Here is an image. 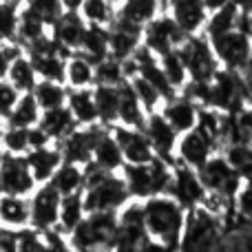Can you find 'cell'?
Listing matches in <instances>:
<instances>
[{
	"instance_id": "cell-1",
	"label": "cell",
	"mask_w": 252,
	"mask_h": 252,
	"mask_svg": "<svg viewBox=\"0 0 252 252\" xmlns=\"http://www.w3.org/2000/svg\"><path fill=\"white\" fill-rule=\"evenodd\" d=\"M82 204L84 213H118L130 201L120 173H106L95 164L82 168Z\"/></svg>"
},
{
	"instance_id": "cell-2",
	"label": "cell",
	"mask_w": 252,
	"mask_h": 252,
	"mask_svg": "<svg viewBox=\"0 0 252 252\" xmlns=\"http://www.w3.org/2000/svg\"><path fill=\"white\" fill-rule=\"evenodd\" d=\"M144 208V232L151 241L166 246L173 252L179 248V239L186 223V213L170 197L157 195L142 201Z\"/></svg>"
},
{
	"instance_id": "cell-3",
	"label": "cell",
	"mask_w": 252,
	"mask_h": 252,
	"mask_svg": "<svg viewBox=\"0 0 252 252\" xmlns=\"http://www.w3.org/2000/svg\"><path fill=\"white\" fill-rule=\"evenodd\" d=\"M118 228V213H89L66 235L69 250L109 252L111 239Z\"/></svg>"
},
{
	"instance_id": "cell-4",
	"label": "cell",
	"mask_w": 252,
	"mask_h": 252,
	"mask_svg": "<svg viewBox=\"0 0 252 252\" xmlns=\"http://www.w3.org/2000/svg\"><path fill=\"white\" fill-rule=\"evenodd\" d=\"M223 237V223L210 210L195 208L186 213V223L177 252H215Z\"/></svg>"
},
{
	"instance_id": "cell-5",
	"label": "cell",
	"mask_w": 252,
	"mask_h": 252,
	"mask_svg": "<svg viewBox=\"0 0 252 252\" xmlns=\"http://www.w3.org/2000/svg\"><path fill=\"white\" fill-rule=\"evenodd\" d=\"M175 51L186 66L188 82H213L215 80L219 71V62L204 35L186 38Z\"/></svg>"
},
{
	"instance_id": "cell-6",
	"label": "cell",
	"mask_w": 252,
	"mask_h": 252,
	"mask_svg": "<svg viewBox=\"0 0 252 252\" xmlns=\"http://www.w3.org/2000/svg\"><path fill=\"white\" fill-rule=\"evenodd\" d=\"M210 109L221 115H239L246 109L244 78L235 71L219 69L210 82Z\"/></svg>"
},
{
	"instance_id": "cell-7",
	"label": "cell",
	"mask_w": 252,
	"mask_h": 252,
	"mask_svg": "<svg viewBox=\"0 0 252 252\" xmlns=\"http://www.w3.org/2000/svg\"><path fill=\"white\" fill-rule=\"evenodd\" d=\"M164 195L170 197L184 213H190V210L204 206L208 192H206L204 186H201L197 170H190L182 164H175L173 175H170V182H168V188H166Z\"/></svg>"
},
{
	"instance_id": "cell-8",
	"label": "cell",
	"mask_w": 252,
	"mask_h": 252,
	"mask_svg": "<svg viewBox=\"0 0 252 252\" xmlns=\"http://www.w3.org/2000/svg\"><path fill=\"white\" fill-rule=\"evenodd\" d=\"M208 44L219 62V69L235 71V73H244L246 71L252 53V44L244 31L239 29L228 31V33L219 35V38L208 40Z\"/></svg>"
},
{
	"instance_id": "cell-9",
	"label": "cell",
	"mask_w": 252,
	"mask_h": 252,
	"mask_svg": "<svg viewBox=\"0 0 252 252\" xmlns=\"http://www.w3.org/2000/svg\"><path fill=\"white\" fill-rule=\"evenodd\" d=\"M184 40H186V35L177 29V25L170 20V16L164 9H161L159 16L148 22L142 31V47L146 49L151 56H155L157 60H159L161 56H166V53L175 51Z\"/></svg>"
},
{
	"instance_id": "cell-10",
	"label": "cell",
	"mask_w": 252,
	"mask_h": 252,
	"mask_svg": "<svg viewBox=\"0 0 252 252\" xmlns=\"http://www.w3.org/2000/svg\"><path fill=\"white\" fill-rule=\"evenodd\" d=\"M217 142L204 133L201 128H192L190 133L182 135L177 139V148H175V164H182L190 170H199L213 155H217Z\"/></svg>"
},
{
	"instance_id": "cell-11",
	"label": "cell",
	"mask_w": 252,
	"mask_h": 252,
	"mask_svg": "<svg viewBox=\"0 0 252 252\" xmlns=\"http://www.w3.org/2000/svg\"><path fill=\"white\" fill-rule=\"evenodd\" d=\"M62 197L49 184L38 186L29 195V228L40 235L58 228V213H60Z\"/></svg>"
},
{
	"instance_id": "cell-12",
	"label": "cell",
	"mask_w": 252,
	"mask_h": 252,
	"mask_svg": "<svg viewBox=\"0 0 252 252\" xmlns=\"http://www.w3.org/2000/svg\"><path fill=\"white\" fill-rule=\"evenodd\" d=\"M102 126H84V128H75L62 139L60 144H56L58 151L62 155L64 164H73L84 168L87 164H91L93 159V146L97 142V135H100Z\"/></svg>"
},
{
	"instance_id": "cell-13",
	"label": "cell",
	"mask_w": 252,
	"mask_h": 252,
	"mask_svg": "<svg viewBox=\"0 0 252 252\" xmlns=\"http://www.w3.org/2000/svg\"><path fill=\"white\" fill-rule=\"evenodd\" d=\"M35 188L38 186L31 177L25 157L4 155L2 164H0V195L29 197Z\"/></svg>"
},
{
	"instance_id": "cell-14",
	"label": "cell",
	"mask_w": 252,
	"mask_h": 252,
	"mask_svg": "<svg viewBox=\"0 0 252 252\" xmlns=\"http://www.w3.org/2000/svg\"><path fill=\"white\" fill-rule=\"evenodd\" d=\"M144 137L151 144V151L157 159L175 166V148H177V133L166 124V120L159 113H153L146 118V124L142 128Z\"/></svg>"
},
{
	"instance_id": "cell-15",
	"label": "cell",
	"mask_w": 252,
	"mask_h": 252,
	"mask_svg": "<svg viewBox=\"0 0 252 252\" xmlns=\"http://www.w3.org/2000/svg\"><path fill=\"white\" fill-rule=\"evenodd\" d=\"M161 9L170 16V20L177 25L186 38L192 35H201L204 25L208 20V11H206L204 2H190V0H177V2H161Z\"/></svg>"
},
{
	"instance_id": "cell-16",
	"label": "cell",
	"mask_w": 252,
	"mask_h": 252,
	"mask_svg": "<svg viewBox=\"0 0 252 252\" xmlns=\"http://www.w3.org/2000/svg\"><path fill=\"white\" fill-rule=\"evenodd\" d=\"M111 135L118 142L120 153L124 157V164L128 166H146L153 159V151L148 139L144 137L142 130H133V128H124V126H111Z\"/></svg>"
},
{
	"instance_id": "cell-17",
	"label": "cell",
	"mask_w": 252,
	"mask_h": 252,
	"mask_svg": "<svg viewBox=\"0 0 252 252\" xmlns=\"http://www.w3.org/2000/svg\"><path fill=\"white\" fill-rule=\"evenodd\" d=\"M133 62H135V69H137V78H142L146 84H151L157 91V95L161 97V102H168V100H173L175 95H179L168 84V80H166L164 71H161V66H159V60H157L155 56H151L144 47H139L137 51H135Z\"/></svg>"
},
{
	"instance_id": "cell-18",
	"label": "cell",
	"mask_w": 252,
	"mask_h": 252,
	"mask_svg": "<svg viewBox=\"0 0 252 252\" xmlns=\"http://www.w3.org/2000/svg\"><path fill=\"white\" fill-rule=\"evenodd\" d=\"M84 31H87V22L82 20V16H80V13L64 11L56 20V25L49 29V35H51V40L62 49V51L73 56V53H78V49H80V42H82V38H84Z\"/></svg>"
},
{
	"instance_id": "cell-19",
	"label": "cell",
	"mask_w": 252,
	"mask_h": 252,
	"mask_svg": "<svg viewBox=\"0 0 252 252\" xmlns=\"http://www.w3.org/2000/svg\"><path fill=\"white\" fill-rule=\"evenodd\" d=\"M159 115L166 120V124L177 133V137L190 133L197 126V115H199V109H197L192 102H188L186 97L175 95L173 100L164 102L159 109Z\"/></svg>"
},
{
	"instance_id": "cell-20",
	"label": "cell",
	"mask_w": 252,
	"mask_h": 252,
	"mask_svg": "<svg viewBox=\"0 0 252 252\" xmlns=\"http://www.w3.org/2000/svg\"><path fill=\"white\" fill-rule=\"evenodd\" d=\"M142 31L135 27L122 25V22H111L109 27V58L118 62H126L135 56L139 47H142Z\"/></svg>"
},
{
	"instance_id": "cell-21",
	"label": "cell",
	"mask_w": 252,
	"mask_h": 252,
	"mask_svg": "<svg viewBox=\"0 0 252 252\" xmlns=\"http://www.w3.org/2000/svg\"><path fill=\"white\" fill-rule=\"evenodd\" d=\"M25 161H27V166H29V173H31V177H33L35 186H44V184L51 182L53 173L60 168L62 155L56 144H51V146L29 151L25 155Z\"/></svg>"
},
{
	"instance_id": "cell-22",
	"label": "cell",
	"mask_w": 252,
	"mask_h": 252,
	"mask_svg": "<svg viewBox=\"0 0 252 252\" xmlns=\"http://www.w3.org/2000/svg\"><path fill=\"white\" fill-rule=\"evenodd\" d=\"M161 11V2L153 0H133V2H115V22L144 29L151 20H155Z\"/></svg>"
},
{
	"instance_id": "cell-23",
	"label": "cell",
	"mask_w": 252,
	"mask_h": 252,
	"mask_svg": "<svg viewBox=\"0 0 252 252\" xmlns=\"http://www.w3.org/2000/svg\"><path fill=\"white\" fill-rule=\"evenodd\" d=\"M29 228V197L0 195V230L20 232Z\"/></svg>"
},
{
	"instance_id": "cell-24",
	"label": "cell",
	"mask_w": 252,
	"mask_h": 252,
	"mask_svg": "<svg viewBox=\"0 0 252 252\" xmlns=\"http://www.w3.org/2000/svg\"><path fill=\"white\" fill-rule=\"evenodd\" d=\"M148 115L144 113L139 100L135 97L133 89L128 82L120 84L118 87V126L124 128H133V130H142L146 124Z\"/></svg>"
},
{
	"instance_id": "cell-25",
	"label": "cell",
	"mask_w": 252,
	"mask_h": 252,
	"mask_svg": "<svg viewBox=\"0 0 252 252\" xmlns=\"http://www.w3.org/2000/svg\"><path fill=\"white\" fill-rule=\"evenodd\" d=\"M93 164L106 173H120L124 168V157L120 153L118 142L113 139L109 128H102L97 135V142L93 146Z\"/></svg>"
},
{
	"instance_id": "cell-26",
	"label": "cell",
	"mask_w": 252,
	"mask_h": 252,
	"mask_svg": "<svg viewBox=\"0 0 252 252\" xmlns=\"http://www.w3.org/2000/svg\"><path fill=\"white\" fill-rule=\"evenodd\" d=\"M78 56H82L84 60H89L93 66L104 62L106 58H109V29L87 25L84 38H82L80 49H78Z\"/></svg>"
},
{
	"instance_id": "cell-27",
	"label": "cell",
	"mask_w": 252,
	"mask_h": 252,
	"mask_svg": "<svg viewBox=\"0 0 252 252\" xmlns=\"http://www.w3.org/2000/svg\"><path fill=\"white\" fill-rule=\"evenodd\" d=\"M66 111L71 113L75 126L84 128V126H95L97 115H95V104H93V91L91 89H80V91H69L66 93Z\"/></svg>"
},
{
	"instance_id": "cell-28",
	"label": "cell",
	"mask_w": 252,
	"mask_h": 252,
	"mask_svg": "<svg viewBox=\"0 0 252 252\" xmlns=\"http://www.w3.org/2000/svg\"><path fill=\"white\" fill-rule=\"evenodd\" d=\"M93 84H95V66L78 53L66 58L64 87L69 91H80V89H93Z\"/></svg>"
},
{
	"instance_id": "cell-29",
	"label": "cell",
	"mask_w": 252,
	"mask_h": 252,
	"mask_svg": "<svg viewBox=\"0 0 252 252\" xmlns=\"http://www.w3.org/2000/svg\"><path fill=\"white\" fill-rule=\"evenodd\" d=\"M237 18H239V2H223L217 11L208 13V20H206L201 35L206 40H215L219 35L228 33V31H235Z\"/></svg>"
},
{
	"instance_id": "cell-30",
	"label": "cell",
	"mask_w": 252,
	"mask_h": 252,
	"mask_svg": "<svg viewBox=\"0 0 252 252\" xmlns=\"http://www.w3.org/2000/svg\"><path fill=\"white\" fill-rule=\"evenodd\" d=\"M38 128L51 139V144H60L71 130H75L73 118L71 113L66 111V106L62 109H56V111H47V113L40 115V122H38Z\"/></svg>"
},
{
	"instance_id": "cell-31",
	"label": "cell",
	"mask_w": 252,
	"mask_h": 252,
	"mask_svg": "<svg viewBox=\"0 0 252 252\" xmlns=\"http://www.w3.org/2000/svg\"><path fill=\"white\" fill-rule=\"evenodd\" d=\"M49 33L47 25L27 7L25 2H20V13H18V27H16V42L22 49L29 47V44L38 42L40 38Z\"/></svg>"
},
{
	"instance_id": "cell-32",
	"label": "cell",
	"mask_w": 252,
	"mask_h": 252,
	"mask_svg": "<svg viewBox=\"0 0 252 252\" xmlns=\"http://www.w3.org/2000/svg\"><path fill=\"white\" fill-rule=\"evenodd\" d=\"M93 104H95L97 126L111 128L118 124V87H93Z\"/></svg>"
},
{
	"instance_id": "cell-33",
	"label": "cell",
	"mask_w": 252,
	"mask_h": 252,
	"mask_svg": "<svg viewBox=\"0 0 252 252\" xmlns=\"http://www.w3.org/2000/svg\"><path fill=\"white\" fill-rule=\"evenodd\" d=\"M128 197L133 201H146L151 197V175H148V164L146 166H128L124 164V168L120 170Z\"/></svg>"
},
{
	"instance_id": "cell-34",
	"label": "cell",
	"mask_w": 252,
	"mask_h": 252,
	"mask_svg": "<svg viewBox=\"0 0 252 252\" xmlns=\"http://www.w3.org/2000/svg\"><path fill=\"white\" fill-rule=\"evenodd\" d=\"M40 115H42V111L38 109V104H35L33 95H20L16 102V106H13V111L9 113V118L4 120L2 126H11V128H33V126H38L40 122Z\"/></svg>"
},
{
	"instance_id": "cell-35",
	"label": "cell",
	"mask_w": 252,
	"mask_h": 252,
	"mask_svg": "<svg viewBox=\"0 0 252 252\" xmlns=\"http://www.w3.org/2000/svg\"><path fill=\"white\" fill-rule=\"evenodd\" d=\"M7 82L11 84L20 95H29V93L35 89V84H38V75H35L33 66H31L29 60H27L25 53L18 56L16 60L11 62V66H9V71H7Z\"/></svg>"
},
{
	"instance_id": "cell-36",
	"label": "cell",
	"mask_w": 252,
	"mask_h": 252,
	"mask_svg": "<svg viewBox=\"0 0 252 252\" xmlns=\"http://www.w3.org/2000/svg\"><path fill=\"white\" fill-rule=\"evenodd\" d=\"M66 93H69V89H66L64 84L38 80V84H35V89L31 91V95H33L38 109L42 111V113H47V111L62 109V106L66 104Z\"/></svg>"
},
{
	"instance_id": "cell-37",
	"label": "cell",
	"mask_w": 252,
	"mask_h": 252,
	"mask_svg": "<svg viewBox=\"0 0 252 252\" xmlns=\"http://www.w3.org/2000/svg\"><path fill=\"white\" fill-rule=\"evenodd\" d=\"M82 184H84L82 168L62 161L60 168L53 173L49 186H51L60 197H69V195H75V192H82Z\"/></svg>"
},
{
	"instance_id": "cell-38",
	"label": "cell",
	"mask_w": 252,
	"mask_h": 252,
	"mask_svg": "<svg viewBox=\"0 0 252 252\" xmlns=\"http://www.w3.org/2000/svg\"><path fill=\"white\" fill-rule=\"evenodd\" d=\"M84 204H82V192H75V195L62 197L60 199V213H58V228L56 230L60 235H69L75 226L84 219Z\"/></svg>"
},
{
	"instance_id": "cell-39",
	"label": "cell",
	"mask_w": 252,
	"mask_h": 252,
	"mask_svg": "<svg viewBox=\"0 0 252 252\" xmlns=\"http://www.w3.org/2000/svg\"><path fill=\"white\" fill-rule=\"evenodd\" d=\"M80 16L91 27H104L109 29L115 18V2L106 0H84L80 2Z\"/></svg>"
},
{
	"instance_id": "cell-40",
	"label": "cell",
	"mask_w": 252,
	"mask_h": 252,
	"mask_svg": "<svg viewBox=\"0 0 252 252\" xmlns=\"http://www.w3.org/2000/svg\"><path fill=\"white\" fill-rule=\"evenodd\" d=\"M146 239L148 237L142 226H124V223H118L115 235L111 239L109 252H137Z\"/></svg>"
},
{
	"instance_id": "cell-41",
	"label": "cell",
	"mask_w": 252,
	"mask_h": 252,
	"mask_svg": "<svg viewBox=\"0 0 252 252\" xmlns=\"http://www.w3.org/2000/svg\"><path fill=\"white\" fill-rule=\"evenodd\" d=\"M223 159L232 166L237 175L244 182L252 179V144H237V146H228L221 151Z\"/></svg>"
},
{
	"instance_id": "cell-42",
	"label": "cell",
	"mask_w": 252,
	"mask_h": 252,
	"mask_svg": "<svg viewBox=\"0 0 252 252\" xmlns=\"http://www.w3.org/2000/svg\"><path fill=\"white\" fill-rule=\"evenodd\" d=\"M0 148L4 151V155L25 157L29 153V130L2 126V130H0Z\"/></svg>"
},
{
	"instance_id": "cell-43",
	"label": "cell",
	"mask_w": 252,
	"mask_h": 252,
	"mask_svg": "<svg viewBox=\"0 0 252 252\" xmlns=\"http://www.w3.org/2000/svg\"><path fill=\"white\" fill-rule=\"evenodd\" d=\"M159 66L161 71H164L166 80H168V84L175 89V91H182L184 87H186L188 82V73H186V66H184L182 58L177 56V51H170L166 53V56L159 58Z\"/></svg>"
},
{
	"instance_id": "cell-44",
	"label": "cell",
	"mask_w": 252,
	"mask_h": 252,
	"mask_svg": "<svg viewBox=\"0 0 252 252\" xmlns=\"http://www.w3.org/2000/svg\"><path fill=\"white\" fill-rule=\"evenodd\" d=\"M126 82L124 75V66L122 62L113 60V58H106L104 62L95 66V84L93 87H120Z\"/></svg>"
},
{
	"instance_id": "cell-45",
	"label": "cell",
	"mask_w": 252,
	"mask_h": 252,
	"mask_svg": "<svg viewBox=\"0 0 252 252\" xmlns=\"http://www.w3.org/2000/svg\"><path fill=\"white\" fill-rule=\"evenodd\" d=\"M128 84H130V89H133L135 97L139 100V104H142L144 113L146 115L159 113V109H161L164 102H161V97L157 95V91L151 87V84H146L142 78H137V75H135L133 80H128Z\"/></svg>"
},
{
	"instance_id": "cell-46",
	"label": "cell",
	"mask_w": 252,
	"mask_h": 252,
	"mask_svg": "<svg viewBox=\"0 0 252 252\" xmlns=\"http://www.w3.org/2000/svg\"><path fill=\"white\" fill-rule=\"evenodd\" d=\"M20 2H0V42H16Z\"/></svg>"
},
{
	"instance_id": "cell-47",
	"label": "cell",
	"mask_w": 252,
	"mask_h": 252,
	"mask_svg": "<svg viewBox=\"0 0 252 252\" xmlns=\"http://www.w3.org/2000/svg\"><path fill=\"white\" fill-rule=\"evenodd\" d=\"M148 175H151V197L164 195L166 188H168L170 175H173V166L157 159V157H153V159L148 161Z\"/></svg>"
},
{
	"instance_id": "cell-48",
	"label": "cell",
	"mask_w": 252,
	"mask_h": 252,
	"mask_svg": "<svg viewBox=\"0 0 252 252\" xmlns=\"http://www.w3.org/2000/svg\"><path fill=\"white\" fill-rule=\"evenodd\" d=\"M25 4L47 25V29H51L58 18L64 13L62 2H58V0H35V2H25Z\"/></svg>"
},
{
	"instance_id": "cell-49",
	"label": "cell",
	"mask_w": 252,
	"mask_h": 252,
	"mask_svg": "<svg viewBox=\"0 0 252 252\" xmlns=\"http://www.w3.org/2000/svg\"><path fill=\"white\" fill-rule=\"evenodd\" d=\"M179 95L192 102L197 109H210V82H186Z\"/></svg>"
},
{
	"instance_id": "cell-50",
	"label": "cell",
	"mask_w": 252,
	"mask_h": 252,
	"mask_svg": "<svg viewBox=\"0 0 252 252\" xmlns=\"http://www.w3.org/2000/svg\"><path fill=\"white\" fill-rule=\"evenodd\" d=\"M235 215H237V219H241V221L252 223V179L244 182L239 195H237V199H235Z\"/></svg>"
},
{
	"instance_id": "cell-51",
	"label": "cell",
	"mask_w": 252,
	"mask_h": 252,
	"mask_svg": "<svg viewBox=\"0 0 252 252\" xmlns=\"http://www.w3.org/2000/svg\"><path fill=\"white\" fill-rule=\"evenodd\" d=\"M42 235L31 228L16 232V252H40L42 248Z\"/></svg>"
},
{
	"instance_id": "cell-52",
	"label": "cell",
	"mask_w": 252,
	"mask_h": 252,
	"mask_svg": "<svg viewBox=\"0 0 252 252\" xmlns=\"http://www.w3.org/2000/svg\"><path fill=\"white\" fill-rule=\"evenodd\" d=\"M18 97H20V93H18L7 80H2V82H0V124H4V120L9 118V113L13 111Z\"/></svg>"
},
{
	"instance_id": "cell-53",
	"label": "cell",
	"mask_w": 252,
	"mask_h": 252,
	"mask_svg": "<svg viewBox=\"0 0 252 252\" xmlns=\"http://www.w3.org/2000/svg\"><path fill=\"white\" fill-rule=\"evenodd\" d=\"M22 47L18 42H0V82L7 80V71L11 66V62L18 56H22Z\"/></svg>"
},
{
	"instance_id": "cell-54",
	"label": "cell",
	"mask_w": 252,
	"mask_h": 252,
	"mask_svg": "<svg viewBox=\"0 0 252 252\" xmlns=\"http://www.w3.org/2000/svg\"><path fill=\"white\" fill-rule=\"evenodd\" d=\"M42 248L40 252H69V244H66V237L60 235L58 230L44 232L42 235Z\"/></svg>"
},
{
	"instance_id": "cell-55",
	"label": "cell",
	"mask_w": 252,
	"mask_h": 252,
	"mask_svg": "<svg viewBox=\"0 0 252 252\" xmlns=\"http://www.w3.org/2000/svg\"><path fill=\"white\" fill-rule=\"evenodd\" d=\"M237 122H239V128H241V135L248 144H252V109L246 106L239 115H237Z\"/></svg>"
},
{
	"instance_id": "cell-56",
	"label": "cell",
	"mask_w": 252,
	"mask_h": 252,
	"mask_svg": "<svg viewBox=\"0 0 252 252\" xmlns=\"http://www.w3.org/2000/svg\"><path fill=\"white\" fill-rule=\"evenodd\" d=\"M44 146H51V139H49L47 135H44L42 130L38 128V126L29 128V151H35V148H44Z\"/></svg>"
},
{
	"instance_id": "cell-57",
	"label": "cell",
	"mask_w": 252,
	"mask_h": 252,
	"mask_svg": "<svg viewBox=\"0 0 252 252\" xmlns=\"http://www.w3.org/2000/svg\"><path fill=\"white\" fill-rule=\"evenodd\" d=\"M0 252H16V232L0 230Z\"/></svg>"
},
{
	"instance_id": "cell-58",
	"label": "cell",
	"mask_w": 252,
	"mask_h": 252,
	"mask_svg": "<svg viewBox=\"0 0 252 252\" xmlns=\"http://www.w3.org/2000/svg\"><path fill=\"white\" fill-rule=\"evenodd\" d=\"M244 78V93H246V106L252 109V71H244L241 73Z\"/></svg>"
},
{
	"instance_id": "cell-59",
	"label": "cell",
	"mask_w": 252,
	"mask_h": 252,
	"mask_svg": "<svg viewBox=\"0 0 252 252\" xmlns=\"http://www.w3.org/2000/svg\"><path fill=\"white\" fill-rule=\"evenodd\" d=\"M137 252H173V250L166 248V246H161V244H157V241L146 239V241L142 244V248H139Z\"/></svg>"
},
{
	"instance_id": "cell-60",
	"label": "cell",
	"mask_w": 252,
	"mask_h": 252,
	"mask_svg": "<svg viewBox=\"0 0 252 252\" xmlns=\"http://www.w3.org/2000/svg\"><path fill=\"white\" fill-rule=\"evenodd\" d=\"M246 35H248L250 44H252V16H248V25H246Z\"/></svg>"
},
{
	"instance_id": "cell-61",
	"label": "cell",
	"mask_w": 252,
	"mask_h": 252,
	"mask_svg": "<svg viewBox=\"0 0 252 252\" xmlns=\"http://www.w3.org/2000/svg\"><path fill=\"white\" fill-rule=\"evenodd\" d=\"M246 71H252V53H250V60H248V66H246Z\"/></svg>"
},
{
	"instance_id": "cell-62",
	"label": "cell",
	"mask_w": 252,
	"mask_h": 252,
	"mask_svg": "<svg viewBox=\"0 0 252 252\" xmlns=\"http://www.w3.org/2000/svg\"><path fill=\"white\" fill-rule=\"evenodd\" d=\"M2 159H4V151L0 148V164H2Z\"/></svg>"
},
{
	"instance_id": "cell-63",
	"label": "cell",
	"mask_w": 252,
	"mask_h": 252,
	"mask_svg": "<svg viewBox=\"0 0 252 252\" xmlns=\"http://www.w3.org/2000/svg\"><path fill=\"white\" fill-rule=\"evenodd\" d=\"M69 252H89V250H69Z\"/></svg>"
},
{
	"instance_id": "cell-64",
	"label": "cell",
	"mask_w": 252,
	"mask_h": 252,
	"mask_svg": "<svg viewBox=\"0 0 252 252\" xmlns=\"http://www.w3.org/2000/svg\"><path fill=\"white\" fill-rule=\"evenodd\" d=\"M0 130H2V124H0Z\"/></svg>"
}]
</instances>
